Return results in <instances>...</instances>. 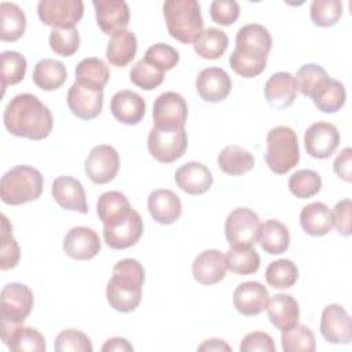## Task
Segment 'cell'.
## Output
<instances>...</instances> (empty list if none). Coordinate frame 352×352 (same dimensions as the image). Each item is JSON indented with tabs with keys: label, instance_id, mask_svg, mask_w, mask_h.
I'll use <instances>...</instances> for the list:
<instances>
[{
	"label": "cell",
	"instance_id": "6da1fadb",
	"mask_svg": "<svg viewBox=\"0 0 352 352\" xmlns=\"http://www.w3.org/2000/svg\"><path fill=\"white\" fill-rule=\"evenodd\" d=\"M3 121L11 135L30 140L45 139L54 126L51 110L32 94L14 96L6 106Z\"/></svg>",
	"mask_w": 352,
	"mask_h": 352
},
{
	"label": "cell",
	"instance_id": "7a4b0ae2",
	"mask_svg": "<svg viewBox=\"0 0 352 352\" xmlns=\"http://www.w3.org/2000/svg\"><path fill=\"white\" fill-rule=\"evenodd\" d=\"M271 47L272 37L267 28L258 23L242 26L235 37V50L230 55L231 69L245 78L261 74Z\"/></svg>",
	"mask_w": 352,
	"mask_h": 352
},
{
	"label": "cell",
	"instance_id": "3957f363",
	"mask_svg": "<svg viewBox=\"0 0 352 352\" xmlns=\"http://www.w3.org/2000/svg\"><path fill=\"white\" fill-rule=\"evenodd\" d=\"M144 268L135 258H122L113 267L111 278L106 286V298L118 312L135 311L142 300Z\"/></svg>",
	"mask_w": 352,
	"mask_h": 352
},
{
	"label": "cell",
	"instance_id": "277c9868",
	"mask_svg": "<svg viewBox=\"0 0 352 352\" xmlns=\"http://www.w3.org/2000/svg\"><path fill=\"white\" fill-rule=\"evenodd\" d=\"M164 16L169 34L183 44H191L201 34L204 19L197 0H168L164 3Z\"/></svg>",
	"mask_w": 352,
	"mask_h": 352
},
{
	"label": "cell",
	"instance_id": "5b68a950",
	"mask_svg": "<svg viewBox=\"0 0 352 352\" xmlns=\"http://www.w3.org/2000/svg\"><path fill=\"white\" fill-rule=\"evenodd\" d=\"M43 183L40 170L29 165H16L1 177V201L12 206L36 201L43 192Z\"/></svg>",
	"mask_w": 352,
	"mask_h": 352
},
{
	"label": "cell",
	"instance_id": "8992f818",
	"mask_svg": "<svg viewBox=\"0 0 352 352\" xmlns=\"http://www.w3.org/2000/svg\"><path fill=\"white\" fill-rule=\"evenodd\" d=\"M264 154L268 168L276 175H285L300 161V146L296 132L286 125L274 126L265 138Z\"/></svg>",
	"mask_w": 352,
	"mask_h": 352
},
{
	"label": "cell",
	"instance_id": "52a82bcc",
	"mask_svg": "<svg viewBox=\"0 0 352 352\" xmlns=\"http://www.w3.org/2000/svg\"><path fill=\"white\" fill-rule=\"evenodd\" d=\"M34 304L29 286L18 282L7 283L0 294V324L18 326L29 316Z\"/></svg>",
	"mask_w": 352,
	"mask_h": 352
},
{
	"label": "cell",
	"instance_id": "ba28073f",
	"mask_svg": "<svg viewBox=\"0 0 352 352\" xmlns=\"http://www.w3.org/2000/svg\"><path fill=\"white\" fill-rule=\"evenodd\" d=\"M187 132L183 128L153 126L147 138V148L154 160L170 164L183 157L187 150Z\"/></svg>",
	"mask_w": 352,
	"mask_h": 352
},
{
	"label": "cell",
	"instance_id": "9c48e42d",
	"mask_svg": "<svg viewBox=\"0 0 352 352\" xmlns=\"http://www.w3.org/2000/svg\"><path fill=\"white\" fill-rule=\"evenodd\" d=\"M260 219L249 208H236L226 219L224 232L231 248L249 249L257 242Z\"/></svg>",
	"mask_w": 352,
	"mask_h": 352
},
{
	"label": "cell",
	"instance_id": "30bf717a",
	"mask_svg": "<svg viewBox=\"0 0 352 352\" xmlns=\"http://www.w3.org/2000/svg\"><path fill=\"white\" fill-rule=\"evenodd\" d=\"M40 21L52 29L74 28L84 15L81 0H41L37 4Z\"/></svg>",
	"mask_w": 352,
	"mask_h": 352
},
{
	"label": "cell",
	"instance_id": "8fae6325",
	"mask_svg": "<svg viewBox=\"0 0 352 352\" xmlns=\"http://www.w3.org/2000/svg\"><path fill=\"white\" fill-rule=\"evenodd\" d=\"M120 169V155L117 150L109 144L95 146L88 154L84 170L91 182L106 184L111 182Z\"/></svg>",
	"mask_w": 352,
	"mask_h": 352
},
{
	"label": "cell",
	"instance_id": "7c38bea8",
	"mask_svg": "<svg viewBox=\"0 0 352 352\" xmlns=\"http://www.w3.org/2000/svg\"><path fill=\"white\" fill-rule=\"evenodd\" d=\"M188 107L177 92L161 94L153 106V121L157 128H183L187 121Z\"/></svg>",
	"mask_w": 352,
	"mask_h": 352
},
{
	"label": "cell",
	"instance_id": "4fadbf2b",
	"mask_svg": "<svg viewBox=\"0 0 352 352\" xmlns=\"http://www.w3.org/2000/svg\"><path fill=\"white\" fill-rule=\"evenodd\" d=\"M340 144L338 129L324 121L312 124L304 135V146L307 153L318 160L329 158Z\"/></svg>",
	"mask_w": 352,
	"mask_h": 352
},
{
	"label": "cell",
	"instance_id": "5bb4252c",
	"mask_svg": "<svg viewBox=\"0 0 352 352\" xmlns=\"http://www.w3.org/2000/svg\"><path fill=\"white\" fill-rule=\"evenodd\" d=\"M320 333L330 344H349L352 322L348 312L338 304L324 307L320 316Z\"/></svg>",
	"mask_w": 352,
	"mask_h": 352
},
{
	"label": "cell",
	"instance_id": "9a60e30c",
	"mask_svg": "<svg viewBox=\"0 0 352 352\" xmlns=\"http://www.w3.org/2000/svg\"><path fill=\"white\" fill-rule=\"evenodd\" d=\"M95 15L99 29L104 34L126 30L129 25V7L124 0H95Z\"/></svg>",
	"mask_w": 352,
	"mask_h": 352
},
{
	"label": "cell",
	"instance_id": "2e32d148",
	"mask_svg": "<svg viewBox=\"0 0 352 352\" xmlns=\"http://www.w3.org/2000/svg\"><path fill=\"white\" fill-rule=\"evenodd\" d=\"M99 235L89 227L78 226L67 231L63 239V252L74 260H91L100 250Z\"/></svg>",
	"mask_w": 352,
	"mask_h": 352
},
{
	"label": "cell",
	"instance_id": "e0dca14e",
	"mask_svg": "<svg viewBox=\"0 0 352 352\" xmlns=\"http://www.w3.org/2000/svg\"><path fill=\"white\" fill-rule=\"evenodd\" d=\"M195 88L205 102L216 103L224 100L230 95L232 81L224 69L206 67L198 73Z\"/></svg>",
	"mask_w": 352,
	"mask_h": 352
},
{
	"label": "cell",
	"instance_id": "ac0fdd59",
	"mask_svg": "<svg viewBox=\"0 0 352 352\" xmlns=\"http://www.w3.org/2000/svg\"><path fill=\"white\" fill-rule=\"evenodd\" d=\"M270 293L264 285L256 280H249L238 285L232 294L235 309L245 316H254L267 309Z\"/></svg>",
	"mask_w": 352,
	"mask_h": 352
},
{
	"label": "cell",
	"instance_id": "d6986e66",
	"mask_svg": "<svg viewBox=\"0 0 352 352\" xmlns=\"http://www.w3.org/2000/svg\"><path fill=\"white\" fill-rule=\"evenodd\" d=\"M51 192L55 202L66 209L80 213H88L85 191L80 180L72 176H59L52 182Z\"/></svg>",
	"mask_w": 352,
	"mask_h": 352
},
{
	"label": "cell",
	"instance_id": "ffe728a7",
	"mask_svg": "<svg viewBox=\"0 0 352 352\" xmlns=\"http://www.w3.org/2000/svg\"><path fill=\"white\" fill-rule=\"evenodd\" d=\"M67 106L77 118L94 120L102 111L103 91H94L74 81L67 91Z\"/></svg>",
	"mask_w": 352,
	"mask_h": 352
},
{
	"label": "cell",
	"instance_id": "44dd1931",
	"mask_svg": "<svg viewBox=\"0 0 352 352\" xmlns=\"http://www.w3.org/2000/svg\"><path fill=\"white\" fill-rule=\"evenodd\" d=\"M110 111L118 122L136 125L144 117L146 102L138 92L121 89L113 95L110 100Z\"/></svg>",
	"mask_w": 352,
	"mask_h": 352
},
{
	"label": "cell",
	"instance_id": "7402d4cb",
	"mask_svg": "<svg viewBox=\"0 0 352 352\" xmlns=\"http://www.w3.org/2000/svg\"><path fill=\"white\" fill-rule=\"evenodd\" d=\"M0 334L3 342L14 352H44L45 338L33 329L23 324L6 326L0 324Z\"/></svg>",
	"mask_w": 352,
	"mask_h": 352
},
{
	"label": "cell",
	"instance_id": "603a6c76",
	"mask_svg": "<svg viewBox=\"0 0 352 352\" xmlns=\"http://www.w3.org/2000/svg\"><path fill=\"white\" fill-rule=\"evenodd\" d=\"M143 234V220L140 214L133 209L128 219L121 224L106 228L103 227V239L111 249H128L136 245Z\"/></svg>",
	"mask_w": 352,
	"mask_h": 352
},
{
	"label": "cell",
	"instance_id": "cb8c5ba5",
	"mask_svg": "<svg viewBox=\"0 0 352 352\" xmlns=\"http://www.w3.org/2000/svg\"><path fill=\"white\" fill-rule=\"evenodd\" d=\"M297 85L294 76L287 72L272 74L264 85V96L272 109L283 110L294 103Z\"/></svg>",
	"mask_w": 352,
	"mask_h": 352
},
{
	"label": "cell",
	"instance_id": "d4e9b609",
	"mask_svg": "<svg viewBox=\"0 0 352 352\" xmlns=\"http://www.w3.org/2000/svg\"><path fill=\"white\" fill-rule=\"evenodd\" d=\"M224 254L216 249L201 252L192 261V276L201 285H214L226 276Z\"/></svg>",
	"mask_w": 352,
	"mask_h": 352
},
{
	"label": "cell",
	"instance_id": "484cf974",
	"mask_svg": "<svg viewBox=\"0 0 352 352\" xmlns=\"http://www.w3.org/2000/svg\"><path fill=\"white\" fill-rule=\"evenodd\" d=\"M132 210L128 198L120 191H106L96 202V213L106 228L116 227L125 221Z\"/></svg>",
	"mask_w": 352,
	"mask_h": 352
},
{
	"label": "cell",
	"instance_id": "4316f807",
	"mask_svg": "<svg viewBox=\"0 0 352 352\" xmlns=\"http://www.w3.org/2000/svg\"><path fill=\"white\" fill-rule=\"evenodd\" d=\"M147 208L151 217L164 226L175 223L182 214V201L179 195L166 188L150 192L147 198Z\"/></svg>",
	"mask_w": 352,
	"mask_h": 352
},
{
	"label": "cell",
	"instance_id": "83f0119b",
	"mask_svg": "<svg viewBox=\"0 0 352 352\" xmlns=\"http://www.w3.org/2000/svg\"><path fill=\"white\" fill-rule=\"evenodd\" d=\"M175 182L180 190L191 195L206 192L213 184L210 170L201 162H187L182 165L175 173Z\"/></svg>",
	"mask_w": 352,
	"mask_h": 352
},
{
	"label": "cell",
	"instance_id": "f1b7e54d",
	"mask_svg": "<svg viewBox=\"0 0 352 352\" xmlns=\"http://www.w3.org/2000/svg\"><path fill=\"white\" fill-rule=\"evenodd\" d=\"M270 322L279 330H287L298 323L300 308L296 298L286 293L272 296L267 305Z\"/></svg>",
	"mask_w": 352,
	"mask_h": 352
},
{
	"label": "cell",
	"instance_id": "f546056e",
	"mask_svg": "<svg viewBox=\"0 0 352 352\" xmlns=\"http://www.w3.org/2000/svg\"><path fill=\"white\" fill-rule=\"evenodd\" d=\"M257 242L268 254H282L290 245V235L287 227L275 219L265 220L260 224Z\"/></svg>",
	"mask_w": 352,
	"mask_h": 352
},
{
	"label": "cell",
	"instance_id": "4dcf8cb0",
	"mask_svg": "<svg viewBox=\"0 0 352 352\" xmlns=\"http://www.w3.org/2000/svg\"><path fill=\"white\" fill-rule=\"evenodd\" d=\"M138 51L136 36L131 30L117 32L110 37L106 48V58L110 65L124 67L132 62Z\"/></svg>",
	"mask_w": 352,
	"mask_h": 352
},
{
	"label": "cell",
	"instance_id": "1f68e13d",
	"mask_svg": "<svg viewBox=\"0 0 352 352\" xmlns=\"http://www.w3.org/2000/svg\"><path fill=\"white\" fill-rule=\"evenodd\" d=\"M300 224L308 235L323 236L333 227L331 212L323 202H311L302 208L300 213Z\"/></svg>",
	"mask_w": 352,
	"mask_h": 352
},
{
	"label": "cell",
	"instance_id": "d6a6232c",
	"mask_svg": "<svg viewBox=\"0 0 352 352\" xmlns=\"http://www.w3.org/2000/svg\"><path fill=\"white\" fill-rule=\"evenodd\" d=\"M109 77V67L102 59L95 56L82 59L76 67V82L94 91H103Z\"/></svg>",
	"mask_w": 352,
	"mask_h": 352
},
{
	"label": "cell",
	"instance_id": "836d02e7",
	"mask_svg": "<svg viewBox=\"0 0 352 352\" xmlns=\"http://www.w3.org/2000/svg\"><path fill=\"white\" fill-rule=\"evenodd\" d=\"M67 78V72L60 60L45 58L36 63L33 70V82L43 91H55L60 88Z\"/></svg>",
	"mask_w": 352,
	"mask_h": 352
},
{
	"label": "cell",
	"instance_id": "e575fe53",
	"mask_svg": "<svg viewBox=\"0 0 352 352\" xmlns=\"http://www.w3.org/2000/svg\"><path fill=\"white\" fill-rule=\"evenodd\" d=\"M0 38L1 41L19 40L26 29V16L22 8L15 3H0Z\"/></svg>",
	"mask_w": 352,
	"mask_h": 352
},
{
	"label": "cell",
	"instance_id": "d590c367",
	"mask_svg": "<svg viewBox=\"0 0 352 352\" xmlns=\"http://www.w3.org/2000/svg\"><path fill=\"white\" fill-rule=\"evenodd\" d=\"M219 168L230 176H241L254 166V157L245 148L230 144L226 146L217 155Z\"/></svg>",
	"mask_w": 352,
	"mask_h": 352
},
{
	"label": "cell",
	"instance_id": "8d00e7d4",
	"mask_svg": "<svg viewBox=\"0 0 352 352\" xmlns=\"http://www.w3.org/2000/svg\"><path fill=\"white\" fill-rule=\"evenodd\" d=\"M192 45L201 58L219 59L228 47V36L217 28H208L201 32Z\"/></svg>",
	"mask_w": 352,
	"mask_h": 352
},
{
	"label": "cell",
	"instance_id": "74e56055",
	"mask_svg": "<svg viewBox=\"0 0 352 352\" xmlns=\"http://www.w3.org/2000/svg\"><path fill=\"white\" fill-rule=\"evenodd\" d=\"M315 106L323 113H336L341 110L346 100V92L342 82L336 78H330L312 98Z\"/></svg>",
	"mask_w": 352,
	"mask_h": 352
},
{
	"label": "cell",
	"instance_id": "f35d334b",
	"mask_svg": "<svg viewBox=\"0 0 352 352\" xmlns=\"http://www.w3.org/2000/svg\"><path fill=\"white\" fill-rule=\"evenodd\" d=\"M296 85L304 96L314 98L315 94L329 80L326 70L316 63H305L296 73Z\"/></svg>",
	"mask_w": 352,
	"mask_h": 352
},
{
	"label": "cell",
	"instance_id": "ab89813d",
	"mask_svg": "<svg viewBox=\"0 0 352 352\" xmlns=\"http://www.w3.org/2000/svg\"><path fill=\"white\" fill-rule=\"evenodd\" d=\"M282 349L285 352H314L316 341L312 330L304 324H296L280 334Z\"/></svg>",
	"mask_w": 352,
	"mask_h": 352
},
{
	"label": "cell",
	"instance_id": "60d3db41",
	"mask_svg": "<svg viewBox=\"0 0 352 352\" xmlns=\"http://www.w3.org/2000/svg\"><path fill=\"white\" fill-rule=\"evenodd\" d=\"M226 267L228 271L238 275H250L260 268V256L254 248L236 249L231 248L226 254Z\"/></svg>",
	"mask_w": 352,
	"mask_h": 352
},
{
	"label": "cell",
	"instance_id": "b9f144b4",
	"mask_svg": "<svg viewBox=\"0 0 352 352\" xmlns=\"http://www.w3.org/2000/svg\"><path fill=\"white\" fill-rule=\"evenodd\" d=\"M298 279V268L292 260L280 258L270 263L265 270V280L274 289H289Z\"/></svg>",
	"mask_w": 352,
	"mask_h": 352
},
{
	"label": "cell",
	"instance_id": "7bdbcfd3",
	"mask_svg": "<svg viewBox=\"0 0 352 352\" xmlns=\"http://www.w3.org/2000/svg\"><path fill=\"white\" fill-rule=\"evenodd\" d=\"M289 191L301 199L316 195L322 188V179L318 172L312 169H301L289 177Z\"/></svg>",
	"mask_w": 352,
	"mask_h": 352
},
{
	"label": "cell",
	"instance_id": "ee69618b",
	"mask_svg": "<svg viewBox=\"0 0 352 352\" xmlns=\"http://www.w3.org/2000/svg\"><path fill=\"white\" fill-rule=\"evenodd\" d=\"M1 60V87L3 92L8 85L18 84L23 80L28 62L23 55L16 51H3L0 55Z\"/></svg>",
	"mask_w": 352,
	"mask_h": 352
},
{
	"label": "cell",
	"instance_id": "f6af8a7d",
	"mask_svg": "<svg viewBox=\"0 0 352 352\" xmlns=\"http://www.w3.org/2000/svg\"><path fill=\"white\" fill-rule=\"evenodd\" d=\"M21 250L12 235V226L6 214H1V248H0V270L8 271L16 267Z\"/></svg>",
	"mask_w": 352,
	"mask_h": 352
},
{
	"label": "cell",
	"instance_id": "bcb514c9",
	"mask_svg": "<svg viewBox=\"0 0 352 352\" xmlns=\"http://www.w3.org/2000/svg\"><path fill=\"white\" fill-rule=\"evenodd\" d=\"M164 78H165V72L148 63L146 59H140L139 62H136L129 72V80L136 87L144 91H151L160 87Z\"/></svg>",
	"mask_w": 352,
	"mask_h": 352
},
{
	"label": "cell",
	"instance_id": "7dc6e473",
	"mask_svg": "<svg viewBox=\"0 0 352 352\" xmlns=\"http://www.w3.org/2000/svg\"><path fill=\"white\" fill-rule=\"evenodd\" d=\"M309 15L316 26H334L342 15V3L340 0H314L309 7Z\"/></svg>",
	"mask_w": 352,
	"mask_h": 352
},
{
	"label": "cell",
	"instance_id": "c3c4849f",
	"mask_svg": "<svg viewBox=\"0 0 352 352\" xmlns=\"http://www.w3.org/2000/svg\"><path fill=\"white\" fill-rule=\"evenodd\" d=\"M50 47L60 56H72L80 47V34L76 28L52 29L50 33Z\"/></svg>",
	"mask_w": 352,
	"mask_h": 352
},
{
	"label": "cell",
	"instance_id": "681fc988",
	"mask_svg": "<svg viewBox=\"0 0 352 352\" xmlns=\"http://www.w3.org/2000/svg\"><path fill=\"white\" fill-rule=\"evenodd\" d=\"M54 348L56 352H92L94 346L87 334L76 329H67L58 334Z\"/></svg>",
	"mask_w": 352,
	"mask_h": 352
},
{
	"label": "cell",
	"instance_id": "f907efd6",
	"mask_svg": "<svg viewBox=\"0 0 352 352\" xmlns=\"http://www.w3.org/2000/svg\"><path fill=\"white\" fill-rule=\"evenodd\" d=\"M148 63L154 65L162 72L172 70L179 63V52L164 43H157L147 48L144 58Z\"/></svg>",
	"mask_w": 352,
	"mask_h": 352
},
{
	"label": "cell",
	"instance_id": "816d5d0a",
	"mask_svg": "<svg viewBox=\"0 0 352 352\" xmlns=\"http://www.w3.org/2000/svg\"><path fill=\"white\" fill-rule=\"evenodd\" d=\"M239 16V4L235 0H214L210 3V18L214 23L230 26Z\"/></svg>",
	"mask_w": 352,
	"mask_h": 352
},
{
	"label": "cell",
	"instance_id": "f5cc1de1",
	"mask_svg": "<svg viewBox=\"0 0 352 352\" xmlns=\"http://www.w3.org/2000/svg\"><path fill=\"white\" fill-rule=\"evenodd\" d=\"M351 210L352 202L349 198L337 202L331 210V224L342 236L351 235Z\"/></svg>",
	"mask_w": 352,
	"mask_h": 352
},
{
	"label": "cell",
	"instance_id": "db71d44e",
	"mask_svg": "<svg viewBox=\"0 0 352 352\" xmlns=\"http://www.w3.org/2000/svg\"><path fill=\"white\" fill-rule=\"evenodd\" d=\"M275 344L272 337L268 333L264 331H253L245 336L239 345L241 352H254V351H261V352H275Z\"/></svg>",
	"mask_w": 352,
	"mask_h": 352
},
{
	"label": "cell",
	"instance_id": "11a10c76",
	"mask_svg": "<svg viewBox=\"0 0 352 352\" xmlns=\"http://www.w3.org/2000/svg\"><path fill=\"white\" fill-rule=\"evenodd\" d=\"M333 169L336 175L342 179L344 182L349 183L352 180V150L351 147H345L341 153L336 157Z\"/></svg>",
	"mask_w": 352,
	"mask_h": 352
},
{
	"label": "cell",
	"instance_id": "9f6ffc18",
	"mask_svg": "<svg viewBox=\"0 0 352 352\" xmlns=\"http://www.w3.org/2000/svg\"><path fill=\"white\" fill-rule=\"evenodd\" d=\"M103 352H131L133 351L132 344L122 337L109 338L100 348Z\"/></svg>",
	"mask_w": 352,
	"mask_h": 352
},
{
	"label": "cell",
	"instance_id": "6f0895ef",
	"mask_svg": "<svg viewBox=\"0 0 352 352\" xmlns=\"http://www.w3.org/2000/svg\"><path fill=\"white\" fill-rule=\"evenodd\" d=\"M198 351H232V348L223 340L212 338V340L204 341L198 346Z\"/></svg>",
	"mask_w": 352,
	"mask_h": 352
}]
</instances>
